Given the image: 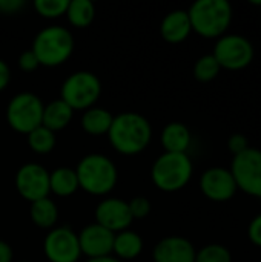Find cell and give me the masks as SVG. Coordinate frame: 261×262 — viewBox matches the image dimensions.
Listing matches in <instances>:
<instances>
[{
    "label": "cell",
    "instance_id": "cell-1",
    "mask_svg": "<svg viewBox=\"0 0 261 262\" xmlns=\"http://www.w3.org/2000/svg\"><path fill=\"white\" fill-rule=\"evenodd\" d=\"M111 146L122 155L142 154L152 140V126L149 120L137 112H122L114 115L108 132Z\"/></svg>",
    "mask_w": 261,
    "mask_h": 262
},
{
    "label": "cell",
    "instance_id": "cell-2",
    "mask_svg": "<svg viewBox=\"0 0 261 262\" xmlns=\"http://www.w3.org/2000/svg\"><path fill=\"white\" fill-rule=\"evenodd\" d=\"M74 170L77 173L78 187L95 196L108 195L118 181V172L114 161L103 154L85 155Z\"/></svg>",
    "mask_w": 261,
    "mask_h": 262
},
{
    "label": "cell",
    "instance_id": "cell-3",
    "mask_svg": "<svg viewBox=\"0 0 261 262\" xmlns=\"http://www.w3.org/2000/svg\"><path fill=\"white\" fill-rule=\"evenodd\" d=\"M192 31L205 38H220L232 21V5L228 0H197L189 9Z\"/></svg>",
    "mask_w": 261,
    "mask_h": 262
},
{
    "label": "cell",
    "instance_id": "cell-4",
    "mask_svg": "<svg viewBox=\"0 0 261 262\" xmlns=\"http://www.w3.org/2000/svg\"><path fill=\"white\" fill-rule=\"evenodd\" d=\"M72 32L60 25H51L40 29L34 40L31 51L35 54L38 64L46 68H55L66 63L74 52Z\"/></svg>",
    "mask_w": 261,
    "mask_h": 262
},
{
    "label": "cell",
    "instance_id": "cell-5",
    "mask_svg": "<svg viewBox=\"0 0 261 262\" xmlns=\"http://www.w3.org/2000/svg\"><path fill=\"white\" fill-rule=\"evenodd\" d=\"M194 164L188 154L163 152L151 167V180L162 192H178L192 178Z\"/></svg>",
    "mask_w": 261,
    "mask_h": 262
},
{
    "label": "cell",
    "instance_id": "cell-6",
    "mask_svg": "<svg viewBox=\"0 0 261 262\" xmlns=\"http://www.w3.org/2000/svg\"><path fill=\"white\" fill-rule=\"evenodd\" d=\"M102 95V81L91 71H77L68 75L60 86V100L74 111L92 107Z\"/></svg>",
    "mask_w": 261,
    "mask_h": 262
},
{
    "label": "cell",
    "instance_id": "cell-7",
    "mask_svg": "<svg viewBox=\"0 0 261 262\" xmlns=\"http://www.w3.org/2000/svg\"><path fill=\"white\" fill-rule=\"evenodd\" d=\"M43 107L45 104L37 94L28 91L18 92L6 106V123L12 130L28 135L31 130L42 126Z\"/></svg>",
    "mask_w": 261,
    "mask_h": 262
},
{
    "label": "cell",
    "instance_id": "cell-8",
    "mask_svg": "<svg viewBox=\"0 0 261 262\" xmlns=\"http://www.w3.org/2000/svg\"><path fill=\"white\" fill-rule=\"evenodd\" d=\"M212 55L222 69L240 71L252 63L255 49L248 37L240 34H225L217 38Z\"/></svg>",
    "mask_w": 261,
    "mask_h": 262
},
{
    "label": "cell",
    "instance_id": "cell-9",
    "mask_svg": "<svg viewBox=\"0 0 261 262\" xmlns=\"http://www.w3.org/2000/svg\"><path fill=\"white\" fill-rule=\"evenodd\" d=\"M229 170L238 190L261 198V149L249 147L235 155Z\"/></svg>",
    "mask_w": 261,
    "mask_h": 262
},
{
    "label": "cell",
    "instance_id": "cell-10",
    "mask_svg": "<svg viewBox=\"0 0 261 262\" xmlns=\"http://www.w3.org/2000/svg\"><path fill=\"white\" fill-rule=\"evenodd\" d=\"M43 253L49 262H78L82 250L77 233L66 226L51 229L43 239Z\"/></svg>",
    "mask_w": 261,
    "mask_h": 262
},
{
    "label": "cell",
    "instance_id": "cell-11",
    "mask_svg": "<svg viewBox=\"0 0 261 262\" xmlns=\"http://www.w3.org/2000/svg\"><path fill=\"white\" fill-rule=\"evenodd\" d=\"M18 195L29 201H38L49 196V170L38 163H26L18 167L14 178Z\"/></svg>",
    "mask_w": 261,
    "mask_h": 262
},
{
    "label": "cell",
    "instance_id": "cell-12",
    "mask_svg": "<svg viewBox=\"0 0 261 262\" xmlns=\"http://www.w3.org/2000/svg\"><path fill=\"white\" fill-rule=\"evenodd\" d=\"M202 193L214 203H226L237 193V184L229 169L226 167H209L200 177Z\"/></svg>",
    "mask_w": 261,
    "mask_h": 262
},
{
    "label": "cell",
    "instance_id": "cell-13",
    "mask_svg": "<svg viewBox=\"0 0 261 262\" xmlns=\"http://www.w3.org/2000/svg\"><path fill=\"white\" fill-rule=\"evenodd\" d=\"M94 218L98 226L108 229L112 233H118L129 229L131 223L134 221L128 201L114 196L103 198L97 204L94 210Z\"/></svg>",
    "mask_w": 261,
    "mask_h": 262
},
{
    "label": "cell",
    "instance_id": "cell-14",
    "mask_svg": "<svg viewBox=\"0 0 261 262\" xmlns=\"http://www.w3.org/2000/svg\"><path fill=\"white\" fill-rule=\"evenodd\" d=\"M114 235L115 233L98 226L97 223L85 226L80 233H77L82 255L88 256V259L112 256Z\"/></svg>",
    "mask_w": 261,
    "mask_h": 262
},
{
    "label": "cell",
    "instance_id": "cell-15",
    "mask_svg": "<svg viewBox=\"0 0 261 262\" xmlns=\"http://www.w3.org/2000/svg\"><path fill=\"white\" fill-rule=\"evenodd\" d=\"M197 250L194 244L183 236H166L160 239L154 250V262H195Z\"/></svg>",
    "mask_w": 261,
    "mask_h": 262
},
{
    "label": "cell",
    "instance_id": "cell-16",
    "mask_svg": "<svg viewBox=\"0 0 261 262\" xmlns=\"http://www.w3.org/2000/svg\"><path fill=\"white\" fill-rule=\"evenodd\" d=\"M192 32L191 20L186 9H174L168 12L160 23V34L168 43H182Z\"/></svg>",
    "mask_w": 261,
    "mask_h": 262
},
{
    "label": "cell",
    "instance_id": "cell-17",
    "mask_svg": "<svg viewBox=\"0 0 261 262\" xmlns=\"http://www.w3.org/2000/svg\"><path fill=\"white\" fill-rule=\"evenodd\" d=\"M160 141H162L165 152L188 154V149L192 141V135L186 124L180 121H171L163 127Z\"/></svg>",
    "mask_w": 261,
    "mask_h": 262
},
{
    "label": "cell",
    "instance_id": "cell-18",
    "mask_svg": "<svg viewBox=\"0 0 261 262\" xmlns=\"http://www.w3.org/2000/svg\"><path fill=\"white\" fill-rule=\"evenodd\" d=\"M143 252V239L134 230H123L114 235L112 253L118 261H132Z\"/></svg>",
    "mask_w": 261,
    "mask_h": 262
},
{
    "label": "cell",
    "instance_id": "cell-19",
    "mask_svg": "<svg viewBox=\"0 0 261 262\" xmlns=\"http://www.w3.org/2000/svg\"><path fill=\"white\" fill-rule=\"evenodd\" d=\"M74 117V109L68 106L63 100L57 98L43 107V117H42V124L48 127L52 132L65 129Z\"/></svg>",
    "mask_w": 261,
    "mask_h": 262
},
{
    "label": "cell",
    "instance_id": "cell-20",
    "mask_svg": "<svg viewBox=\"0 0 261 262\" xmlns=\"http://www.w3.org/2000/svg\"><path fill=\"white\" fill-rule=\"evenodd\" d=\"M112 120H114V115L108 109L92 106L83 112L80 124H82V129L88 135L102 137V135H108Z\"/></svg>",
    "mask_w": 261,
    "mask_h": 262
},
{
    "label": "cell",
    "instance_id": "cell-21",
    "mask_svg": "<svg viewBox=\"0 0 261 262\" xmlns=\"http://www.w3.org/2000/svg\"><path fill=\"white\" fill-rule=\"evenodd\" d=\"M77 173L72 167H57L49 172V190L57 196H71L78 190Z\"/></svg>",
    "mask_w": 261,
    "mask_h": 262
},
{
    "label": "cell",
    "instance_id": "cell-22",
    "mask_svg": "<svg viewBox=\"0 0 261 262\" xmlns=\"http://www.w3.org/2000/svg\"><path fill=\"white\" fill-rule=\"evenodd\" d=\"M31 221L40 229H54L58 221V209L57 204L49 198H42L38 201L31 203L29 207Z\"/></svg>",
    "mask_w": 261,
    "mask_h": 262
},
{
    "label": "cell",
    "instance_id": "cell-23",
    "mask_svg": "<svg viewBox=\"0 0 261 262\" xmlns=\"http://www.w3.org/2000/svg\"><path fill=\"white\" fill-rule=\"evenodd\" d=\"M65 15L74 28H88L95 17V5L91 0H69Z\"/></svg>",
    "mask_w": 261,
    "mask_h": 262
},
{
    "label": "cell",
    "instance_id": "cell-24",
    "mask_svg": "<svg viewBox=\"0 0 261 262\" xmlns=\"http://www.w3.org/2000/svg\"><path fill=\"white\" fill-rule=\"evenodd\" d=\"M26 140H28L29 149L38 155H46V154L52 152L55 147V143H57L55 132L49 130L43 124L35 127L34 130H31L26 135Z\"/></svg>",
    "mask_w": 261,
    "mask_h": 262
},
{
    "label": "cell",
    "instance_id": "cell-25",
    "mask_svg": "<svg viewBox=\"0 0 261 262\" xmlns=\"http://www.w3.org/2000/svg\"><path fill=\"white\" fill-rule=\"evenodd\" d=\"M220 71H222V68L212 54L202 55L194 64V77L202 83L212 81L214 78L218 77Z\"/></svg>",
    "mask_w": 261,
    "mask_h": 262
},
{
    "label": "cell",
    "instance_id": "cell-26",
    "mask_svg": "<svg viewBox=\"0 0 261 262\" xmlns=\"http://www.w3.org/2000/svg\"><path fill=\"white\" fill-rule=\"evenodd\" d=\"M195 262H232V253L223 244H208L197 252Z\"/></svg>",
    "mask_w": 261,
    "mask_h": 262
},
{
    "label": "cell",
    "instance_id": "cell-27",
    "mask_svg": "<svg viewBox=\"0 0 261 262\" xmlns=\"http://www.w3.org/2000/svg\"><path fill=\"white\" fill-rule=\"evenodd\" d=\"M69 0H34V9L45 18H57L66 14Z\"/></svg>",
    "mask_w": 261,
    "mask_h": 262
},
{
    "label": "cell",
    "instance_id": "cell-28",
    "mask_svg": "<svg viewBox=\"0 0 261 262\" xmlns=\"http://www.w3.org/2000/svg\"><path fill=\"white\" fill-rule=\"evenodd\" d=\"M132 220H143L151 213V201L146 196H135L131 201H128Z\"/></svg>",
    "mask_w": 261,
    "mask_h": 262
},
{
    "label": "cell",
    "instance_id": "cell-29",
    "mask_svg": "<svg viewBox=\"0 0 261 262\" xmlns=\"http://www.w3.org/2000/svg\"><path fill=\"white\" fill-rule=\"evenodd\" d=\"M251 146H249V140L246 138V135H243V134H234V135H231L229 137V140H228V149H229V152L235 157V155H238V154H242V152H245L246 149H249Z\"/></svg>",
    "mask_w": 261,
    "mask_h": 262
},
{
    "label": "cell",
    "instance_id": "cell-30",
    "mask_svg": "<svg viewBox=\"0 0 261 262\" xmlns=\"http://www.w3.org/2000/svg\"><path fill=\"white\" fill-rule=\"evenodd\" d=\"M38 60L35 57V54L28 49V51H23L18 57V68L23 71V72H32L38 68Z\"/></svg>",
    "mask_w": 261,
    "mask_h": 262
},
{
    "label": "cell",
    "instance_id": "cell-31",
    "mask_svg": "<svg viewBox=\"0 0 261 262\" xmlns=\"http://www.w3.org/2000/svg\"><path fill=\"white\" fill-rule=\"evenodd\" d=\"M248 238L249 241L261 249V213L252 218V221L248 226Z\"/></svg>",
    "mask_w": 261,
    "mask_h": 262
},
{
    "label": "cell",
    "instance_id": "cell-32",
    "mask_svg": "<svg viewBox=\"0 0 261 262\" xmlns=\"http://www.w3.org/2000/svg\"><path fill=\"white\" fill-rule=\"evenodd\" d=\"M25 2L23 0H0V12L5 15L17 14L23 9Z\"/></svg>",
    "mask_w": 261,
    "mask_h": 262
},
{
    "label": "cell",
    "instance_id": "cell-33",
    "mask_svg": "<svg viewBox=\"0 0 261 262\" xmlns=\"http://www.w3.org/2000/svg\"><path fill=\"white\" fill-rule=\"evenodd\" d=\"M9 81H11V69H9V64L3 58H0V92L8 88Z\"/></svg>",
    "mask_w": 261,
    "mask_h": 262
},
{
    "label": "cell",
    "instance_id": "cell-34",
    "mask_svg": "<svg viewBox=\"0 0 261 262\" xmlns=\"http://www.w3.org/2000/svg\"><path fill=\"white\" fill-rule=\"evenodd\" d=\"M12 259H14V252L11 246L0 239V262H12Z\"/></svg>",
    "mask_w": 261,
    "mask_h": 262
},
{
    "label": "cell",
    "instance_id": "cell-35",
    "mask_svg": "<svg viewBox=\"0 0 261 262\" xmlns=\"http://www.w3.org/2000/svg\"><path fill=\"white\" fill-rule=\"evenodd\" d=\"M86 262H122V261H118L117 258L108 256V258H98V259H88Z\"/></svg>",
    "mask_w": 261,
    "mask_h": 262
},
{
    "label": "cell",
    "instance_id": "cell-36",
    "mask_svg": "<svg viewBox=\"0 0 261 262\" xmlns=\"http://www.w3.org/2000/svg\"><path fill=\"white\" fill-rule=\"evenodd\" d=\"M22 262H28V261H22Z\"/></svg>",
    "mask_w": 261,
    "mask_h": 262
}]
</instances>
